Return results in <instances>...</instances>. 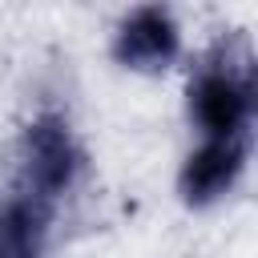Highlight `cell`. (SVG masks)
I'll return each mask as SVG.
<instances>
[{"label":"cell","mask_w":258,"mask_h":258,"mask_svg":"<svg viewBox=\"0 0 258 258\" xmlns=\"http://www.w3.org/2000/svg\"><path fill=\"white\" fill-rule=\"evenodd\" d=\"M250 169V137H198L177 165V198L189 210H214L238 194Z\"/></svg>","instance_id":"277c9868"},{"label":"cell","mask_w":258,"mask_h":258,"mask_svg":"<svg viewBox=\"0 0 258 258\" xmlns=\"http://www.w3.org/2000/svg\"><path fill=\"white\" fill-rule=\"evenodd\" d=\"M109 48L125 73L157 77L181 60V20L165 0H141L117 20Z\"/></svg>","instance_id":"3957f363"},{"label":"cell","mask_w":258,"mask_h":258,"mask_svg":"<svg viewBox=\"0 0 258 258\" xmlns=\"http://www.w3.org/2000/svg\"><path fill=\"white\" fill-rule=\"evenodd\" d=\"M258 105L254 52L242 36L214 44L189 73L185 113L198 137H250Z\"/></svg>","instance_id":"6da1fadb"},{"label":"cell","mask_w":258,"mask_h":258,"mask_svg":"<svg viewBox=\"0 0 258 258\" xmlns=\"http://www.w3.org/2000/svg\"><path fill=\"white\" fill-rule=\"evenodd\" d=\"M85 173H89V149H85L81 133L73 129L69 113H60L52 105L36 109L16 137L12 181L20 189H28L32 198L60 210V202L81 189Z\"/></svg>","instance_id":"7a4b0ae2"},{"label":"cell","mask_w":258,"mask_h":258,"mask_svg":"<svg viewBox=\"0 0 258 258\" xmlns=\"http://www.w3.org/2000/svg\"><path fill=\"white\" fill-rule=\"evenodd\" d=\"M52 222H56V206L8 181L0 189V258H48Z\"/></svg>","instance_id":"5b68a950"}]
</instances>
